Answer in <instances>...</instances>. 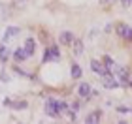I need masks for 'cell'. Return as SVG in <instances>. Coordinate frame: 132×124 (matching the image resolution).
I'll use <instances>...</instances> for the list:
<instances>
[{"label":"cell","instance_id":"6da1fadb","mask_svg":"<svg viewBox=\"0 0 132 124\" xmlns=\"http://www.w3.org/2000/svg\"><path fill=\"white\" fill-rule=\"evenodd\" d=\"M68 111V103L66 102H59V100H47L45 103V113L53 117V119H57V117H61L62 113Z\"/></svg>","mask_w":132,"mask_h":124},{"label":"cell","instance_id":"2e32d148","mask_svg":"<svg viewBox=\"0 0 132 124\" xmlns=\"http://www.w3.org/2000/svg\"><path fill=\"white\" fill-rule=\"evenodd\" d=\"M81 75H83V72H81V68L77 66V64H72V77H74V79H79Z\"/></svg>","mask_w":132,"mask_h":124},{"label":"cell","instance_id":"9a60e30c","mask_svg":"<svg viewBox=\"0 0 132 124\" xmlns=\"http://www.w3.org/2000/svg\"><path fill=\"white\" fill-rule=\"evenodd\" d=\"M15 60L17 62H23V60H25V58H28V55H27V53H25V49H23V47H21V49H17L15 51Z\"/></svg>","mask_w":132,"mask_h":124},{"label":"cell","instance_id":"d6986e66","mask_svg":"<svg viewBox=\"0 0 132 124\" xmlns=\"http://www.w3.org/2000/svg\"><path fill=\"white\" fill-rule=\"evenodd\" d=\"M121 2H123V6H125V8H128V6L132 4V0H121Z\"/></svg>","mask_w":132,"mask_h":124},{"label":"cell","instance_id":"52a82bcc","mask_svg":"<svg viewBox=\"0 0 132 124\" xmlns=\"http://www.w3.org/2000/svg\"><path fill=\"white\" fill-rule=\"evenodd\" d=\"M117 32L121 34L125 40H132V28H130L128 25H119V26H117Z\"/></svg>","mask_w":132,"mask_h":124},{"label":"cell","instance_id":"e0dca14e","mask_svg":"<svg viewBox=\"0 0 132 124\" xmlns=\"http://www.w3.org/2000/svg\"><path fill=\"white\" fill-rule=\"evenodd\" d=\"M104 66H106V70H110V72H111V68L115 66V62L111 60V56H104Z\"/></svg>","mask_w":132,"mask_h":124},{"label":"cell","instance_id":"ac0fdd59","mask_svg":"<svg viewBox=\"0 0 132 124\" xmlns=\"http://www.w3.org/2000/svg\"><path fill=\"white\" fill-rule=\"evenodd\" d=\"M70 109H72V111H77V109H79V103H77V102H74V103L70 105Z\"/></svg>","mask_w":132,"mask_h":124},{"label":"cell","instance_id":"7a4b0ae2","mask_svg":"<svg viewBox=\"0 0 132 124\" xmlns=\"http://www.w3.org/2000/svg\"><path fill=\"white\" fill-rule=\"evenodd\" d=\"M111 73H113V77H115L119 81V85H125V87H128V83H130V77H128V70L127 68H123V66H113L111 68Z\"/></svg>","mask_w":132,"mask_h":124},{"label":"cell","instance_id":"3957f363","mask_svg":"<svg viewBox=\"0 0 132 124\" xmlns=\"http://www.w3.org/2000/svg\"><path fill=\"white\" fill-rule=\"evenodd\" d=\"M102 85H104V88H108V90H113V88L119 87V81L113 77L111 72H108L106 75H102Z\"/></svg>","mask_w":132,"mask_h":124},{"label":"cell","instance_id":"8fae6325","mask_svg":"<svg viewBox=\"0 0 132 124\" xmlns=\"http://www.w3.org/2000/svg\"><path fill=\"white\" fill-rule=\"evenodd\" d=\"M59 41L64 43V45H72V41H74V34H72V32H62L61 38H59Z\"/></svg>","mask_w":132,"mask_h":124},{"label":"cell","instance_id":"5bb4252c","mask_svg":"<svg viewBox=\"0 0 132 124\" xmlns=\"http://www.w3.org/2000/svg\"><path fill=\"white\" fill-rule=\"evenodd\" d=\"M72 45H74V53H76V55H81V53H83V41L81 40H76L74 38Z\"/></svg>","mask_w":132,"mask_h":124},{"label":"cell","instance_id":"4fadbf2b","mask_svg":"<svg viewBox=\"0 0 132 124\" xmlns=\"http://www.w3.org/2000/svg\"><path fill=\"white\" fill-rule=\"evenodd\" d=\"M8 58H10V49H8V47H6L4 43H0V60L6 62Z\"/></svg>","mask_w":132,"mask_h":124},{"label":"cell","instance_id":"9c48e42d","mask_svg":"<svg viewBox=\"0 0 132 124\" xmlns=\"http://www.w3.org/2000/svg\"><path fill=\"white\" fill-rule=\"evenodd\" d=\"M17 34H19V26H10L8 30L4 32V41H8V40H11V38H15Z\"/></svg>","mask_w":132,"mask_h":124},{"label":"cell","instance_id":"7c38bea8","mask_svg":"<svg viewBox=\"0 0 132 124\" xmlns=\"http://www.w3.org/2000/svg\"><path fill=\"white\" fill-rule=\"evenodd\" d=\"M100 117H102L100 111H94V113H91V115L85 119V122H87V124H98V122H100Z\"/></svg>","mask_w":132,"mask_h":124},{"label":"cell","instance_id":"ba28073f","mask_svg":"<svg viewBox=\"0 0 132 124\" xmlns=\"http://www.w3.org/2000/svg\"><path fill=\"white\" fill-rule=\"evenodd\" d=\"M23 49H25V53L28 56H32L34 55V49H36V41L32 40V38H28L27 41H25V47H23Z\"/></svg>","mask_w":132,"mask_h":124},{"label":"cell","instance_id":"277c9868","mask_svg":"<svg viewBox=\"0 0 132 124\" xmlns=\"http://www.w3.org/2000/svg\"><path fill=\"white\" fill-rule=\"evenodd\" d=\"M59 56H61V51H59V47H57V45H53V47H49V49L45 51V55H44V62L59 60Z\"/></svg>","mask_w":132,"mask_h":124},{"label":"cell","instance_id":"30bf717a","mask_svg":"<svg viewBox=\"0 0 132 124\" xmlns=\"http://www.w3.org/2000/svg\"><path fill=\"white\" fill-rule=\"evenodd\" d=\"M4 105L13 109H27V102H11V100H4Z\"/></svg>","mask_w":132,"mask_h":124},{"label":"cell","instance_id":"8992f818","mask_svg":"<svg viewBox=\"0 0 132 124\" xmlns=\"http://www.w3.org/2000/svg\"><path fill=\"white\" fill-rule=\"evenodd\" d=\"M77 94H79L81 98H89L93 94V88L89 83H79V87H77Z\"/></svg>","mask_w":132,"mask_h":124},{"label":"cell","instance_id":"ffe728a7","mask_svg":"<svg viewBox=\"0 0 132 124\" xmlns=\"http://www.w3.org/2000/svg\"><path fill=\"white\" fill-rule=\"evenodd\" d=\"M113 0H100V4H111Z\"/></svg>","mask_w":132,"mask_h":124},{"label":"cell","instance_id":"5b68a950","mask_svg":"<svg viewBox=\"0 0 132 124\" xmlns=\"http://www.w3.org/2000/svg\"><path fill=\"white\" fill-rule=\"evenodd\" d=\"M91 70H93L96 75H100V77L110 72V70H106V66H104V64H100L98 60H91Z\"/></svg>","mask_w":132,"mask_h":124}]
</instances>
